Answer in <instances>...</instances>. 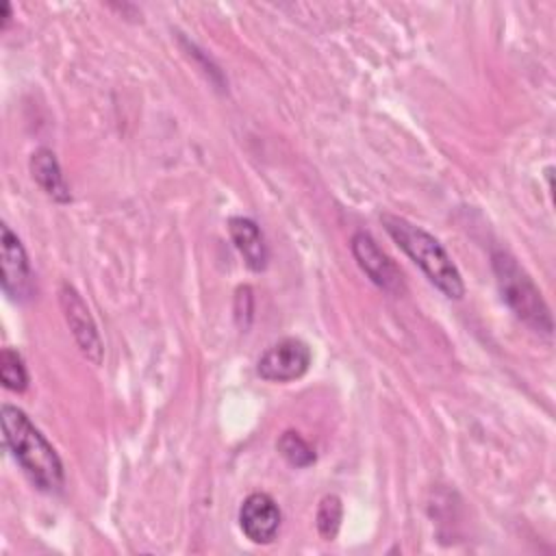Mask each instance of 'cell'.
Returning <instances> with one entry per match:
<instances>
[{
    "label": "cell",
    "instance_id": "cell-2",
    "mask_svg": "<svg viewBox=\"0 0 556 556\" xmlns=\"http://www.w3.org/2000/svg\"><path fill=\"white\" fill-rule=\"evenodd\" d=\"M380 222L389 237L406 252V256L426 274V278L447 298L458 300L465 295V285L458 267L445 252V248L434 239L428 230L421 226H415L413 222L384 213L380 215Z\"/></svg>",
    "mask_w": 556,
    "mask_h": 556
},
{
    "label": "cell",
    "instance_id": "cell-7",
    "mask_svg": "<svg viewBox=\"0 0 556 556\" xmlns=\"http://www.w3.org/2000/svg\"><path fill=\"white\" fill-rule=\"evenodd\" d=\"M2 235V291L15 300H28L33 295V269L26 256V250L17 235L2 224L0 226Z\"/></svg>",
    "mask_w": 556,
    "mask_h": 556
},
{
    "label": "cell",
    "instance_id": "cell-5",
    "mask_svg": "<svg viewBox=\"0 0 556 556\" xmlns=\"http://www.w3.org/2000/svg\"><path fill=\"white\" fill-rule=\"evenodd\" d=\"M59 300H61V308H63V315H65V321L80 348V352L93 363V365H100L102 363V339H100V332H98V326L85 304V300L80 298V293L63 282L61 285V291H59Z\"/></svg>",
    "mask_w": 556,
    "mask_h": 556
},
{
    "label": "cell",
    "instance_id": "cell-4",
    "mask_svg": "<svg viewBox=\"0 0 556 556\" xmlns=\"http://www.w3.org/2000/svg\"><path fill=\"white\" fill-rule=\"evenodd\" d=\"M313 361V352L306 341L298 337H285L271 343L256 361V374L267 382H291L302 378Z\"/></svg>",
    "mask_w": 556,
    "mask_h": 556
},
{
    "label": "cell",
    "instance_id": "cell-1",
    "mask_svg": "<svg viewBox=\"0 0 556 556\" xmlns=\"http://www.w3.org/2000/svg\"><path fill=\"white\" fill-rule=\"evenodd\" d=\"M0 419L4 445L30 482L39 491L56 493L63 486V463L50 441L17 406L2 404Z\"/></svg>",
    "mask_w": 556,
    "mask_h": 556
},
{
    "label": "cell",
    "instance_id": "cell-3",
    "mask_svg": "<svg viewBox=\"0 0 556 556\" xmlns=\"http://www.w3.org/2000/svg\"><path fill=\"white\" fill-rule=\"evenodd\" d=\"M497 289L506 306L515 313L519 321H523L534 332H552V313L545 304L539 287L528 276V271L504 250H495L491 256Z\"/></svg>",
    "mask_w": 556,
    "mask_h": 556
},
{
    "label": "cell",
    "instance_id": "cell-6",
    "mask_svg": "<svg viewBox=\"0 0 556 556\" xmlns=\"http://www.w3.org/2000/svg\"><path fill=\"white\" fill-rule=\"evenodd\" d=\"M282 513L269 493H250L239 506V528L256 545H267L280 530Z\"/></svg>",
    "mask_w": 556,
    "mask_h": 556
},
{
    "label": "cell",
    "instance_id": "cell-12",
    "mask_svg": "<svg viewBox=\"0 0 556 556\" xmlns=\"http://www.w3.org/2000/svg\"><path fill=\"white\" fill-rule=\"evenodd\" d=\"M341 519H343V504L341 497L334 493H328L321 497L319 506H317V532L324 541H332L339 534L341 528Z\"/></svg>",
    "mask_w": 556,
    "mask_h": 556
},
{
    "label": "cell",
    "instance_id": "cell-13",
    "mask_svg": "<svg viewBox=\"0 0 556 556\" xmlns=\"http://www.w3.org/2000/svg\"><path fill=\"white\" fill-rule=\"evenodd\" d=\"M0 378H2V384L15 393H22L28 387L26 365L22 356L11 348H4L0 354Z\"/></svg>",
    "mask_w": 556,
    "mask_h": 556
},
{
    "label": "cell",
    "instance_id": "cell-9",
    "mask_svg": "<svg viewBox=\"0 0 556 556\" xmlns=\"http://www.w3.org/2000/svg\"><path fill=\"white\" fill-rule=\"evenodd\" d=\"M228 235L237 248V252L243 256L245 265L252 271H263L269 261V250L265 243V237L256 222L248 217H230L228 219Z\"/></svg>",
    "mask_w": 556,
    "mask_h": 556
},
{
    "label": "cell",
    "instance_id": "cell-10",
    "mask_svg": "<svg viewBox=\"0 0 556 556\" xmlns=\"http://www.w3.org/2000/svg\"><path fill=\"white\" fill-rule=\"evenodd\" d=\"M30 174L35 182L56 202H70V189L65 185V178L61 174L59 161L52 150L39 148L30 156Z\"/></svg>",
    "mask_w": 556,
    "mask_h": 556
},
{
    "label": "cell",
    "instance_id": "cell-8",
    "mask_svg": "<svg viewBox=\"0 0 556 556\" xmlns=\"http://www.w3.org/2000/svg\"><path fill=\"white\" fill-rule=\"evenodd\" d=\"M350 248H352V254H354L358 267L369 276V280L374 285H378L380 289H384L389 293L400 291V287H402L400 269L380 250V245L376 243V239L369 232H365V230L354 232V237L350 241Z\"/></svg>",
    "mask_w": 556,
    "mask_h": 556
},
{
    "label": "cell",
    "instance_id": "cell-11",
    "mask_svg": "<svg viewBox=\"0 0 556 556\" xmlns=\"http://www.w3.org/2000/svg\"><path fill=\"white\" fill-rule=\"evenodd\" d=\"M278 454L291 465V467H311L315 463V450L308 445V441L295 432V430H285L280 439L276 441Z\"/></svg>",
    "mask_w": 556,
    "mask_h": 556
}]
</instances>
